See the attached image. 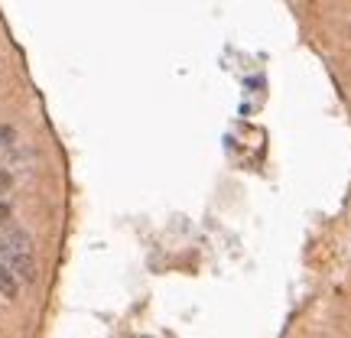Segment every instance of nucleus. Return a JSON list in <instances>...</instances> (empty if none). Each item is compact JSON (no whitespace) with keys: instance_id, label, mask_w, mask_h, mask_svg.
Here are the masks:
<instances>
[{"instance_id":"obj_1","label":"nucleus","mask_w":351,"mask_h":338,"mask_svg":"<svg viewBox=\"0 0 351 338\" xmlns=\"http://www.w3.org/2000/svg\"><path fill=\"white\" fill-rule=\"evenodd\" d=\"M0 263H7L20 283L36 280V261H33V241L23 231H3L0 234Z\"/></svg>"},{"instance_id":"obj_2","label":"nucleus","mask_w":351,"mask_h":338,"mask_svg":"<svg viewBox=\"0 0 351 338\" xmlns=\"http://www.w3.org/2000/svg\"><path fill=\"white\" fill-rule=\"evenodd\" d=\"M16 293H20V280H16V274H13L7 263H0V296L16 300Z\"/></svg>"},{"instance_id":"obj_3","label":"nucleus","mask_w":351,"mask_h":338,"mask_svg":"<svg viewBox=\"0 0 351 338\" xmlns=\"http://www.w3.org/2000/svg\"><path fill=\"white\" fill-rule=\"evenodd\" d=\"M10 186H13V176L7 173V169H0V195H7V192H10Z\"/></svg>"},{"instance_id":"obj_4","label":"nucleus","mask_w":351,"mask_h":338,"mask_svg":"<svg viewBox=\"0 0 351 338\" xmlns=\"http://www.w3.org/2000/svg\"><path fill=\"white\" fill-rule=\"evenodd\" d=\"M10 140H13V130L10 127H0V150H3V147H10Z\"/></svg>"},{"instance_id":"obj_5","label":"nucleus","mask_w":351,"mask_h":338,"mask_svg":"<svg viewBox=\"0 0 351 338\" xmlns=\"http://www.w3.org/2000/svg\"><path fill=\"white\" fill-rule=\"evenodd\" d=\"M7 221H10V205H3V202H0V228L7 225Z\"/></svg>"}]
</instances>
